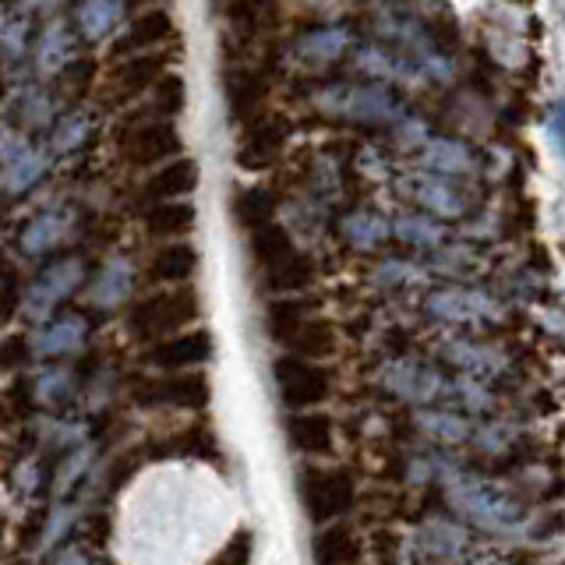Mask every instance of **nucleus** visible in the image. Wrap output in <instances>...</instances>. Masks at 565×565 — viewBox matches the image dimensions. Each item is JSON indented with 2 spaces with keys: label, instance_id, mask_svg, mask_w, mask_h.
<instances>
[{
  "label": "nucleus",
  "instance_id": "1",
  "mask_svg": "<svg viewBox=\"0 0 565 565\" xmlns=\"http://www.w3.org/2000/svg\"><path fill=\"white\" fill-rule=\"evenodd\" d=\"M194 318H199V297L188 287H177V290H163V294L138 300L128 315V332L135 340L163 343L170 335L181 332L188 322H194Z\"/></svg>",
  "mask_w": 565,
  "mask_h": 565
},
{
  "label": "nucleus",
  "instance_id": "2",
  "mask_svg": "<svg viewBox=\"0 0 565 565\" xmlns=\"http://www.w3.org/2000/svg\"><path fill=\"white\" fill-rule=\"evenodd\" d=\"M82 282H85V258L64 255L57 262H50L46 269L29 282V290L22 297V308L29 318H50L67 297L78 294Z\"/></svg>",
  "mask_w": 565,
  "mask_h": 565
},
{
  "label": "nucleus",
  "instance_id": "3",
  "mask_svg": "<svg viewBox=\"0 0 565 565\" xmlns=\"http://www.w3.org/2000/svg\"><path fill=\"white\" fill-rule=\"evenodd\" d=\"M181 152V135L167 117H146L135 120L120 131V156L131 167H156L173 163V156Z\"/></svg>",
  "mask_w": 565,
  "mask_h": 565
},
{
  "label": "nucleus",
  "instance_id": "4",
  "mask_svg": "<svg viewBox=\"0 0 565 565\" xmlns=\"http://www.w3.org/2000/svg\"><path fill=\"white\" fill-rule=\"evenodd\" d=\"M452 502L473 516L481 526H491V530H509L512 523H520L523 509L509 499V494L488 488L484 481H477V477H459L452 484Z\"/></svg>",
  "mask_w": 565,
  "mask_h": 565
},
{
  "label": "nucleus",
  "instance_id": "5",
  "mask_svg": "<svg viewBox=\"0 0 565 565\" xmlns=\"http://www.w3.org/2000/svg\"><path fill=\"white\" fill-rule=\"evenodd\" d=\"M353 477L347 470H308L300 481V502L315 523H329L353 505Z\"/></svg>",
  "mask_w": 565,
  "mask_h": 565
},
{
  "label": "nucleus",
  "instance_id": "6",
  "mask_svg": "<svg viewBox=\"0 0 565 565\" xmlns=\"http://www.w3.org/2000/svg\"><path fill=\"white\" fill-rule=\"evenodd\" d=\"M0 159H4L0 184L8 194H25L46 177V156L14 128H0Z\"/></svg>",
  "mask_w": 565,
  "mask_h": 565
},
{
  "label": "nucleus",
  "instance_id": "7",
  "mask_svg": "<svg viewBox=\"0 0 565 565\" xmlns=\"http://www.w3.org/2000/svg\"><path fill=\"white\" fill-rule=\"evenodd\" d=\"M273 379H276L282 403L297 406V411H305V406H318L332 393L329 371L311 364V361H300V358H279L276 367H273Z\"/></svg>",
  "mask_w": 565,
  "mask_h": 565
},
{
  "label": "nucleus",
  "instance_id": "8",
  "mask_svg": "<svg viewBox=\"0 0 565 565\" xmlns=\"http://www.w3.org/2000/svg\"><path fill=\"white\" fill-rule=\"evenodd\" d=\"M135 399L141 406H173V411H202L209 406V379L202 371H184L159 382H146L135 388Z\"/></svg>",
  "mask_w": 565,
  "mask_h": 565
},
{
  "label": "nucleus",
  "instance_id": "9",
  "mask_svg": "<svg viewBox=\"0 0 565 565\" xmlns=\"http://www.w3.org/2000/svg\"><path fill=\"white\" fill-rule=\"evenodd\" d=\"M290 138V120L279 117V114H265L258 120H252V128L244 131V141H241V152H237V163L244 170H262L269 167L273 159L282 152Z\"/></svg>",
  "mask_w": 565,
  "mask_h": 565
},
{
  "label": "nucleus",
  "instance_id": "10",
  "mask_svg": "<svg viewBox=\"0 0 565 565\" xmlns=\"http://www.w3.org/2000/svg\"><path fill=\"white\" fill-rule=\"evenodd\" d=\"M75 226H78V212L75 209H71V205H50L43 212H35V216L25 223L18 244H22L25 255H46V252L61 247L71 234H75Z\"/></svg>",
  "mask_w": 565,
  "mask_h": 565
},
{
  "label": "nucleus",
  "instance_id": "11",
  "mask_svg": "<svg viewBox=\"0 0 565 565\" xmlns=\"http://www.w3.org/2000/svg\"><path fill=\"white\" fill-rule=\"evenodd\" d=\"M159 71H163V57H156V53H138V57L117 61V67L110 71V82H106V103H131L149 85L156 88V82L163 78Z\"/></svg>",
  "mask_w": 565,
  "mask_h": 565
},
{
  "label": "nucleus",
  "instance_id": "12",
  "mask_svg": "<svg viewBox=\"0 0 565 565\" xmlns=\"http://www.w3.org/2000/svg\"><path fill=\"white\" fill-rule=\"evenodd\" d=\"M170 32H173V18L167 11H159V8L141 11L135 22H128V25L120 29V35L110 46V57H117V61L138 57V53H146L156 43H163Z\"/></svg>",
  "mask_w": 565,
  "mask_h": 565
},
{
  "label": "nucleus",
  "instance_id": "13",
  "mask_svg": "<svg viewBox=\"0 0 565 565\" xmlns=\"http://www.w3.org/2000/svg\"><path fill=\"white\" fill-rule=\"evenodd\" d=\"M212 358V335L205 329L199 332H177L170 340L156 343L149 350V364L163 367V371H177L184 375V367H199Z\"/></svg>",
  "mask_w": 565,
  "mask_h": 565
},
{
  "label": "nucleus",
  "instance_id": "14",
  "mask_svg": "<svg viewBox=\"0 0 565 565\" xmlns=\"http://www.w3.org/2000/svg\"><path fill=\"white\" fill-rule=\"evenodd\" d=\"M88 340V322L82 315H57L50 322L40 326V332L32 335V350L40 358H71L78 353Z\"/></svg>",
  "mask_w": 565,
  "mask_h": 565
},
{
  "label": "nucleus",
  "instance_id": "15",
  "mask_svg": "<svg viewBox=\"0 0 565 565\" xmlns=\"http://www.w3.org/2000/svg\"><path fill=\"white\" fill-rule=\"evenodd\" d=\"M194 188H199V163H194V159H173V163L159 167L146 181V194L156 205L181 202Z\"/></svg>",
  "mask_w": 565,
  "mask_h": 565
},
{
  "label": "nucleus",
  "instance_id": "16",
  "mask_svg": "<svg viewBox=\"0 0 565 565\" xmlns=\"http://www.w3.org/2000/svg\"><path fill=\"white\" fill-rule=\"evenodd\" d=\"M269 93V85L258 75V71H247V67H237L226 75V85H223V96H226V110L234 120H247L262 110V99Z\"/></svg>",
  "mask_w": 565,
  "mask_h": 565
},
{
  "label": "nucleus",
  "instance_id": "17",
  "mask_svg": "<svg viewBox=\"0 0 565 565\" xmlns=\"http://www.w3.org/2000/svg\"><path fill=\"white\" fill-rule=\"evenodd\" d=\"M75 35L64 22H53L43 29L40 43H35V67L43 71V75H64V71L75 64Z\"/></svg>",
  "mask_w": 565,
  "mask_h": 565
},
{
  "label": "nucleus",
  "instance_id": "18",
  "mask_svg": "<svg viewBox=\"0 0 565 565\" xmlns=\"http://www.w3.org/2000/svg\"><path fill=\"white\" fill-rule=\"evenodd\" d=\"M131 282H135V269L128 258H110L96 273L93 287H88V300L96 308H117L124 297L131 294Z\"/></svg>",
  "mask_w": 565,
  "mask_h": 565
},
{
  "label": "nucleus",
  "instance_id": "19",
  "mask_svg": "<svg viewBox=\"0 0 565 565\" xmlns=\"http://www.w3.org/2000/svg\"><path fill=\"white\" fill-rule=\"evenodd\" d=\"M287 438L300 452L326 456V452H332V420L322 414H297L287 420Z\"/></svg>",
  "mask_w": 565,
  "mask_h": 565
},
{
  "label": "nucleus",
  "instance_id": "20",
  "mask_svg": "<svg viewBox=\"0 0 565 565\" xmlns=\"http://www.w3.org/2000/svg\"><path fill=\"white\" fill-rule=\"evenodd\" d=\"M199 269V252L191 244H167L149 262V276L156 282H188Z\"/></svg>",
  "mask_w": 565,
  "mask_h": 565
},
{
  "label": "nucleus",
  "instance_id": "21",
  "mask_svg": "<svg viewBox=\"0 0 565 565\" xmlns=\"http://www.w3.org/2000/svg\"><path fill=\"white\" fill-rule=\"evenodd\" d=\"M93 131H96V120L93 114L85 110H67L64 117H57V124H53L50 131V152L53 156H71L85 149L88 141H93Z\"/></svg>",
  "mask_w": 565,
  "mask_h": 565
},
{
  "label": "nucleus",
  "instance_id": "22",
  "mask_svg": "<svg viewBox=\"0 0 565 565\" xmlns=\"http://www.w3.org/2000/svg\"><path fill=\"white\" fill-rule=\"evenodd\" d=\"M32 399L46 406V411H64V406L75 399V371L61 364L43 367L32 382Z\"/></svg>",
  "mask_w": 565,
  "mask_h": 565
},
{
  "label": "nucleus",
  "instance_id": "23",
  "mask_svg": "<svg viewBox=\"0 0 565 565\" xmlns=\"http://www.w3.org/2000/svg\"><path fill=\"white\" fill-rule=\"evenodd\" d=\"M124 4L117 0H85V4L75 8V22H78V32L85 40H103V35H110L120 22H124Z\"/></svg>",
  "mask_w": 565,
  "mask_h": 565
},
{
  "label": "nucleus",
  "instance_id": "24",
  "mask_svg": "<svg viewBox=\"0 0 565 565\" xmlns=\"http://www.w3.org/2000/svg\"><path fill=\"white\" fill-rule=\"evenodd\" d=\"M315 565H353L361 555V544L353 537V530L347 526H326L315 537Z\"/></svg>",
  "mask_w": 565,
  "mask_h": 565
},
{
  "label": "nucleus",
  "instance_id": "25",
  "mask_svg": "<svg viewBox=\"0 0 565 565\" xmlns=\"http://www.w3.org/2000/svg\"><path fill=\"white\" fill-rule=\"evenodd\" d=\"M14 114H18V120H22V128H29V131L46 128V124L57 117V99H53V93L46 85L32 82V85L22 88V93H18Z\"/></svg>",
  "mask_w": 565,
  "mask_h": 565
},
{
  "label": "nucleus",
  "instance_id": "26",
  "mask_svg": "<svg viewBox=\"0 0 565 565\" xmlns=\"http://www.w3.org/2000/svg\"><path fill=\"white\" fill-rule=\"evenodd\" d=\"M297 252L290 234H287V226H279V223H269V226H262L252 234V255L265 265V273L276 269V265H282L290 255Z\"/></svg>",
  "mask_w": 565,
  "mask_h": 565
},
{
  "label": "nucleus",
  "instance_id": "27",
  "mask_svg": "<svg viewBox=\"0 0 565 565\" xmlns=\"http://www.w3.org/2000/svg\"><path fill=\"white\" fill-rule=\"evenodd\" d=\"M273 212H276V199L265 188H241L237 199H234V216L244 230H262L273 223Z\"/></svg>",
  "mask_w": 565,
  "mask_h": 565
},
{
  "label": "nucleus",
  "instance_id": "28",
  "mask_svg": "<svg viewBox=\"0 0 565 565\" xmlns=\"http://www.w3.org/2000/svg\"><path fill=\"white\" fill-rule=\"evenodd\" d=\"M146 226L152 237H181L194 226V209L188 202H163V205H152Z\"/></svg>",
  "mask_w": 565,
  "mask_h": 565
},
{
  "label": "nucleus",
  "instance_id": "29",
  "mask_svg": "<svg viewBox=\"0 0 565 565\" xmlns=\"http://www.w3.org/2000/svg\"><path fill=\"white\" fill-rule=\"evenodd\" d=\"M29 35H32V11L29 8L4 11V22H0V53H4V61H22L25 57Z\"/></svg>",
  "mask_w": 565,
  "mask_h": 565
},
{
  "label": "nucleus",
  "instance_id": "30",
  "mask_svg": "<svg viewBox=\"0 0 565 565\" xmlns=\"http://www.w3.org/2000/svg\"><path fill=\"white\" fill-rule=\"evenodd\" d=\"M290 350L300 361H326L335 353V332L326 322H305L294 332Z\"/></svg>",
  "mask_w": 565,
  "mask_h": 565
},
{
  "label": "nucleus",
  "instance_id": "31",
  "mask_svg": "<svg viewBox=\"0 0 565 565\" xmlns=\"http://www.w3.org/2000/svg\"><path fill=\"white\" fill-rule=\"evenodd\" d=\"M305 311H308L305 300H273L269 311H265V329H269L273 340L290 343V340H294V332L308 322Z\"/></svg>",
  "mask_w": 565,
  "mask_h": 565
},
{
  "label": "nucleus",
  "instance_id": "32",
  "mask_svg": "<svg viewBox=\"0 0 565 565\" xmlns=\"http://www.w3.org/2000/svg\"><path fill=\"white\" fill-rule=\"evenodd\" d=\"M265 279H269V287H273V290H287V294H294V290H305L308 282L315 279V265H311L308 255L294 252L282 265H276V269L265 273Z\"/></svg>",
  "mask_w": 565,
  "mask_h": 565
},
{
  "label": "nucleus",
  "instance_id": "33",
  "mask_svg": "<svg viewBox=\"0 0 565 565\" xmlns=\"http://www.w3.org/2000/svg\"><path fill=\"white\" fill-rule=\"evenodd\" d=\"M428 308H431L435 315H441V318H467V315L484 311V308H491V305H488L484 297L470 294V290H446V294H435V297L428 300Z\"/></svg>",
  "mask_w": 565,
  "mask_h": 565
},
{
  "label": "nucleus",
  "instance_id": "34",
  "mask_svg": "<svg viewBox=\"0 0 565 565\" xmlns=\"http://www.w3.org/2000/svg\"><path fill=\"white\" fill-rule=\"evenodd\" d=\"M167 456H216V438L209 428H188L167 441Z\"/></svg>",
  "mask_w": 565,
  "mask_h": 565
},
{
  "label": "nucleus",
  "instance_id": "35",
  "mask_svg": "<svg viewBox=\"0 0 565 565\" xmlns=\"http://www.w3.org/2000/svg\"><path fill=\"white\" fill-rule=\"evenodd\" d=\"M385 234H388L385 223L379 216H367V212H358V216H350L343 223V237L358 247H375L385 241Z\"/></svg>",
  "mask_w": 565,
  "mask_h": 565
},
{
  "label": "nucleus",
  "instance_id": "36",
  "mask_svg": "<svg viewBox=\"0 0 565 565\" xmlns=\"http://www.w3.org/2000/svg\"><path fill=\"white\" fill-rule=\"evenodd\" d=\"M417 199L428 209L441 212V216H459V212H463V199H459V194L452 188H446L441 181H420Z\"/></svg>",
  "mask_w": 565,
  "mask_h": 565
},
{
  "label": "nucleus",
  "instance_id": "37",
  "mask_svg": "<svg viewBox=\"0 0 565 565\" xmlns=\"http://www.w3.org/2000/svg\"><path fill=\"white\" fill-rule=\"evenodd\" d=\"M184 99H188V93H184V78L181 75H163L156 82V110L163 114L167 120L184 110Z\"/></svg>",
  "mask_w": 565,
  "mask_h": 565
},
{
  "label": "nucleus",
  "instance_id": "38",
  "mask_svg": "<svg viewBox=\"0 0 565 565\" xmlns=\"http://www.w3.org/2000/svg\"><path fill=\"white\" fill-rule=\"evenodd\" d=\"M93 75H96V64L88 61V57H78L75 64H71L64 75L57 78L61 82V93L71 96V99H78L88 93V85H93Z\"/></svg>",
  "mask_w": 565,
  "mask_h": 565
},
{
  "label": "nucleus",
  "instance_id": "39",
  "mask_svg": "<svg viewBox=\"0 0 565 565\" xmlns=\"http://www.w3.org/2000/svg\"><path fill=\"white\" fill-rule=\"evenodd\" d=\"M88 459H93V449H85V446H78V449H71L67 452V459L57 467V491L61 494H67L71 488H75L82 477H85V467H88Z\"/></svg>",
  "mask_w": 565,
  "mask_h": 565
},
{
  "label": "nucleus",
  "instance_id": "40",
  "mask_svg": "<svg viewBox=\"0 0 565 565\" xmlns=\"http://www.w3.org/2000/svg\"><path fill=\"white\" fill-rule=\"evenodd\" d=\"M343 32H335V29H318L315 35H308L305 43H300V53L305 57H322V61H329V57H335V53L343 50Z\"/></svg>",
  "mask_w": 565,
  "mask_h": 565
},
{
  "label": "nucleus",
  "instance_id": "41",
  "mask_svg": "<svg viewBox=\"0 0 565 565\" xmlns=\"http://www.w3.org/2000/svg\"><path fill=\"white\" fill-rule=\"evenodd\" d=\"M32 343L25 335H8V340H0V371H22L29 367V358H32Z\"/></svg>",
  "mask_w": 565,
  "mask_h": 565
},
{
  "label": "nucleus",
  "instance_id": "42",
  "mask_svg": "<svg viewBox=\"0 0 565 565\" xmlns=\"http://www.w3.org/2000/svg\"><path fill=\"white\" fill-rule=\"evenodd\" d=\"M396 230H399V237L414 241V244H424V247H431V244L441 241V226H435L431 220H420V216H403L396 223Z\"/></svg>",
  "mask_w": 565,
  "mask_h": 565
},
{
  "label": "nucleus",
  "instance_id": "43",
  "mask_svg": "<svg viewBox=\"0 0 565 565\" xmlns=\"http://www.w3.org/2000/svg\"><path fill=\"white\" fill-rule=\"evenodd\" d=\"M110 530H114V523H110V516L106 512H85V516L78 520V537L85 541V544H93V547H99V544H106V537H110Z\"/></svg>",
  "mask_w": 565,
  "mask_h": 565
},
{
  "label": "nucleus",
  "instance_id": "44",
  "mask_svg": "<svg viewBox=\"0 0 565 565\" xmlns=\"http://www.w3.org/2000/svg\"><path fill=\"white\" fill-rule=\"evenodd\" d=\"M43 481H46V473L35 459H25V463L14 470V491L22 494V499H35V494L43 491Z\"/></svg>",
  "mask_w": 565,
  "mask_h": 565
},
{
  "label": "nucleus",
  "instance_id": "45",
  "mask_svg": "<svg viewBox=\"0 0 565 565\" xmlns=\"http://www.w3.org/2000/svg\"><path fill=\"white\" fill-rule=\"evenodd\" d=\"M544 131H547V138H552L555 156L565 163V99L552 103V110H547V117H544Z\"/></svg>",
  "mask_w": 565,
  "mask_h": 565
},
{
  "label": "nucleus",
  "instance_id": "46",
  "mask_svg": "<svg viewBox=\"0 0 565 565\" xmlns=\"http://www.w3.org/2000/svg\"><path fill=\"white\" fill-rule=\"evenodd\" d=\"M247 562H252V534L241 530V534H234L226 541V547L216 555L212 565H247Z\"/></svg>",
  "mask_w": 565,
  "mask_h": 565
},
{
  "label": "nucleus",
  "instance_id": "47",
  "mask_svg": "<svg viewBox=\"0 0 565 565\" xmlns=\"http://www.w3.org/2000/svg\"><path fill=\"white\" fill-rule=\"evenodd\" d=\"M71 523H75V509L71 505H57L46 516V523H43V544H53V541H61L67 530H71Z\"/></svg>",
  "mask_w": 565,
  "mask_h": 565
},
{
  "label": "nucleus",
  "instance_id": "48",
  "mask_svg": "<svg viewBox=\"0 0 565 565\" xmlns=\"http://www.w3.org/2000/svg\"><path fill=\"white\" fill-rule=\"evenodd\" d=\"M438 146L446 149V156H428L435 167H441V170H456V167L459 170H470L473 159H470V152L463 146H456V141H438Z\"/></svg>",
  "mask_w": 565,
  "mask_h": 565
},
{
  "label": "nucleus",
  "instance_id": "49",
  "mask_svg": "<svg viewBox=\"0 0 565 565\" xmlns=\"http://www.w3.org/2000/svg\"><path fill=\"white\" fill-rule=\"evenodd\" d=\"M424 428L435 431V435H441V438H449V441H456V438H463V435H467L463 420L446 417V414H438V417H424Z\"/></svg>",
  "mask_w": 565,
  "mask_h": 565
},
{
  "label": "nucleus",
  "instance_id": "50",
  "mask_svg": "<svg viewBox=\"0 0 565 565\" xmlns=\"http://www.w3.org/2000/svg\"><path fill=\"white\" fill-rule=\"evenodd\" d=\"M50 565H103V562H93L82 547H61V552L50 558Z\"/></svg>",
  "mask_w": 565,
  "mask_h": 565
},
{
  "label": "nucleus",
  "instance_id": "51",
  "mask_svg": "<svg viewBox=\"0 0 565 565\" xmlns=\"http://www.w3.org/2000/svg\"><path fill=\"white\" fill-rule=\"evenodd\" d=\"M14 308H18V287L14 282H0V322H8Z\"/></svg>",
  "mask_w": 565,
  "mask_h": 565
},
{
  "label": "nucleus",
  "instance_id": "52",
  "mask_svg": "<svg viewBox=\"0 0 565 565\" xmlns=\"http://www.w3.org/2000/svg\"><path fill=\"white\" fill-rule=\"evenodd\" d=\"M11 403H14V411H18V414H25V411H29V403H32V388H29V382H14V385H11Z\"/></svg>",
  "mask_w": 565,
  "mask_h": 565
},
{
  "label": "nucleus",
  "instance_id": "53",
  "mask_svg": "<svg viewBox=\"0 0 565 565\" xmlns=\"http://www.w3.org/2000/svg\"><path fill=\"white\" fill-rule=\"evenodd\" d=\"M131 470H135V459H131V456H124L120 463L110 470V488H120V484H124V477H131Z\"/></svg>",
  "mask_w": 565,
  "mask_h": 565
},
{
  "label": "nucleus",
  "instance_id": "54",
  "mask_svg": "<svg viewBox=\"0 0 565 565\" xmlns=\"http://www.w3.org/2000/svg\"><path fill=\"white\" fill-rule=\"evenodd\" d=\"M0 22H4V11H0Z\"/></svg>",
  "mask_w": 565,
  "mask_h": 565
},
{
  "label": "nucleus",
  "instance_id": "55",
  "mask_svg": "<svg viewBox=\"0 0 565 565\" xmlns=\"http://www.w3.org/2000/svg\"><path fill=\"white\" fill-rule=\"evenodd\" d=\"M0 220H4V212H0Z\"/></svg>",
  "mask_w": 565,
  "mask_h": 565
}]
</instances>
